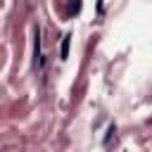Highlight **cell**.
Here are the masks:
<instances>
[{
    "label": "cell",
    "instance_id": "cell-1",
    "mask_svg": "<svg viewBox=\"0 0 152 152\" xmlns=\"http://www.w3.org/2000/svg\"><path fill=\"white\" fill-rule=\"evenodd\" d=\"M69 45H71V33H66L64 40H62V50H59V57H62V59L69 57Z\"/></svg>",
    "mask_w": 152,
    "mask_h": 152
},
{
    "label": "cell",
    "instance_id": "cell-2",
    "mask_svg": "<svg viewBox=\"0 0 152 152\" xmlns=\"http://www.w3.org/2000/svg\"><path fill=\"white\" fill-rule=\"evenodd\" d=\"M33 50H36V64L43 66V55H40V31H38V28H36V48H33Z\"/></svg>",
    "mask_w": 152,
    "mask_h": 152
}]
</instances>
